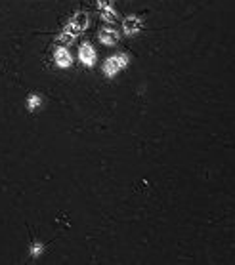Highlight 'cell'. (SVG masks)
<instances>
[{
	"instance_id": "obj_1",
	"label": "cell",
	"mask_w": 235,
	"mask_h": 265,
	"mask_svg": "<svg viewBox=\"0 0 235 265\" xmlns=\"http://www.w3.org/2000/svg\"><path fill=\"white\" fill-rule=\"evenodd\" d=\"M88 23H90V19H88V14H86V12H77L69 21H67V25L63 27V33H67L69 37L75 38L77 35H80V33L88 27Z\"/></svg>"
},
{
	"instance_id": "obj_2",
	"label": "cell",
	"mask_w": 235,
	"mask_h": 265,
	"mask_svg": "<svg viewBox=\"0 0 235 265\" xmlns=\"http://www.w3.org/2000/svg\"><path fill=\"white\" fill-rule=\"evenodd\" d=\"M126 65H128V56L126 54H115L103 63V73L107 76H115L118 71H122Z\"/></svg>"
},
{
	"instance_id": "obj_3",
	"label": "cell",
	"mask_w": 235,
	"mask_h": 265,
	"mask_svg": "<svg viewBox=\"0 0 235 265\" xmlns=\"http://www.w3.org/2000/svg\"><path fill=\"white\" fill-rule=\"evenodd\" d=\"M78 59H80L82 65L92 67L96 63V50L88 42H84V44L78 48Z\"/></svg>"
},
{
	"instance_id": "obj_4",
	"label": "cell",
	"mask_w": 235,
	"mask_h": 265,
	"mask_svg": "<svg viewBox=\"0 0 235 265\" xmlns=\"http://www.w3.org/2000/svg\"><path fill=\"white\" fill-rule=\"evenodd\" d=\"M141 19L140 18H136V16H130V18H126L124 21H122V31L126 33V35H138L141 31Z\"/></svg>"
},
{
	"instance_id": "obj_5",
	"label": "cell",
	"mask_w": 235,
	"mask_h": 265,
	"mask_svg": "<svg viewBox=\"0 0 235 265\" xmlns=\"http://www.w3.org/2000/svg\"><path fill=\"white\" fill-rule=\"evenodd\" d=\"M54 59H56V65L59 67V69H67V67L73 65V57H71V54L65 48H58Z\"/></svg>"
},
{
	"instance_id": "obj_6",
	"label": "cell",
	"mask_w": 235,
	"mask_h": 265,
	"mask_svg": "<svg viewBox=\"0 0 235 265\" xmlns=\"http://www.w3.org/2000/svg\"><path fill=\"white\" fill-rule=\"evenodd\" d=\"M99 42L107 46H113L118 42V33L115 29H101L99 31Z\"/></svg>"
},
{
	"instance_id": "obj_7",
	"label": "cell",
	"mask_w": 235,
	"mask_h": 265,
	"mask_svg": "<svg viewBox=\"0 0 235 265\" xmlns=\"http://www.w3.org/2000/svg\"><path fill=\"white\" fill-rule=\"evenodd\" d=\"M40 107H42V97L39 94H31L27 97V109L31 111V113H35V111L40 109Z\"/></svg>"
},
{
	"instance_id": "obj_8",
	"label": "cell",
	"mask_w": 235,
	"mask_h": 265,
	"mask_svg": "<svg viewBox=\"0 0 235 265\" xmlns=\"http://www.w3.org/2000/svg\"><path fill=\"white\" fill-rule=\"evenodd\" d=\"M101 19L107 23H115L117 21V12L113 8H105V10H101Z\"/></svg>"
},
{
	"instance_id": "obj_9",
	"label": "cell",
	"mask_w": 235,
	"mask_h": 265,
	"mask_svg": "<svg viewBox=\"0 0 235 265\" xmlns=\"http://www.w3.org/2000/svg\"><path fill=\"white\" fill-rule=\"evenodd\" d=\"M42 252H44V244L33 243V246H31V256H33V258H39Z\"/></svg>"
},
{
	"instance_id": "obj_10",
	"label": "cell",
	"mask_w": 235,
	"mask_h": 265,
	"mask_svg": "<svg viewBox=\"0 0 235 265\" xmlns=\"http://www.w3.org/2000/svg\"><path fill=\"white\" fill-rule=\"evenodd\" d=\"M71 40H73V37H69L67 33L58 35V42H59V44H67V42H71Z\"/></svg>"
},
{
	"instance_id": "obj_11",
	"label": "cell",
	"mask_w": 235,
	"mask_h": 265,
	"mask_svg": "<svg viewBox=\"0 0 235 265\" xmlns=\"http://www.w3.org/2000/svg\"><path fill=\"white\" fill-rule=\"evenodd\" d=\"M98 8H99V10L111 8V0H98Z\"/></svg>"
}]
</instances>
